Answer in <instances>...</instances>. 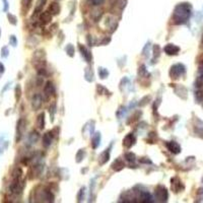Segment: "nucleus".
Wrapping results in <instances>:
<instances>
[{
    "label": "nucleus",
    "mask_w": 203,
    "mask_h": 203,
    "mask_svg": "<svg viewBox=\"0 0 203 203\" xmlns=\"http://www.w3.org/2000/svg\"><path fill=\"white\" fill-rule=\"evenodd\" d=\"M100 141H101V134L99 132L96 133V135H94V137H92V147L94 148H96L99 146V144H100Z\"/></svg>",
    "instance_id": "obj_19"
},
{
    "label": "nucleus",
    "mask_w": 203,
    "mask_h": 203,
    "mask_svg": "<svg viewBox=\"0 0 203 203\" xmlns=\"http://www.w3.org/2000/svg\"><path fill=\"white\" fill-rule=\"evenodd\" d=\"M0 37H1V29H0Z\"/></svg>",
    "instance_id": "obj_40"
},
{
    "label": "nucleus",
    "mask_w": 203,
    "mask_h": 203,
    "mask_svg": "<svg viewBox=\"0 0 203 203\" xmlns=\"http://www.w3.org/2000/svg\"><path fill=\"white\" fill-rule=\"evenodd\" d=\"M150 100V96H144L143 99L140 101V103L138 104L140 107H143V106H145L146 104H147V102H145V101H149Z\"/></svg>",
    "instance_id": "obj_34"
},
{
    "label": "nucleus",
    "mask_w": 203,
    "mask_h": 203,
    "mask_svg": "<svg viewBox=\"0 0 203 203\" xmlns=\"http://www.w3.org/2000/svg\"><path fill=\"white\" fill-rule=\"evenodd\" d=\"M167 147L170 150L171 152L174 154H178V153L181 152V146L179 145V143L176 141H170L167 143Z\"/></svg>",
    "instance_id": "obj_8"
},
{
    "label": "nucleus",
    "mask_w": 203,
    "mask_h": 203,
    "mask_svg": "<svg viewBox=\"0 0 203 203\" xmlns=\"http://www.w3.org/2000/svg\"><path fill=\"white\" fill-rule=\"evenodd\" d=\"M9 44L12 47H16L17 46V39L14 35H11L9 37Z\"/></svg>",
    "instance_id": "obj_29"
},
{
    "label": "nucleus",
    "mask_w": 203,
    "mask_h": 203,
    "mask_svg": "<svg viewBox=\"0 0 203 203\" xmlns=\"http://www.w3.org/2000/svg\"><path fill=\"white\" fill-rule=\"evenodd\" d=\"M26 119L20 118L16 123V132H15V142H19L21 139L22 135L24 133L26 130Z\"/></svg>",
    "instance_id": "obj_4"
},
{
    "label": "nucleus",
    "mask_w": 203,
    "mask_h": 203,
    "mask_svg": "<svg viewBox=\"0 0 203 203\" xmlns=\"http://www.w3.org/2000/svg\"><path fill=\"white\" fill-rule=\"evenodd\" d=\"M112 169L116 172H120L121 170H123L125 168V162L122 161L121 159H117L116 161L112 164Z\"/></svg>",
    "instance_id": "obj_14"
},
{
    "label": "nucleus",
    "mask_w": 203,
    "mask_h": 203,
    "mask_svg": "<svg viewBox=\"0 0 203 203\" xmlns=\"http://www.w3.org/2000/svg\"><path fill=\"white\" fill-rule=\"evenodd\" d=\"M2 1H3V3H4V11H7L8 10V6H9V5H8V1H7V0H2Z\"/></svg>",
    "instance_id": "obj_37"
},
{
    "label": "nucleus",
    "mask_w": 203,
    "mask_h": 203,
    "mask_svg": "<svg viewBox=\"0 0 203 203\" xmlns=\"http://www.w3.org/2000/svg\"><path fill=\"white\" fill-rule=\"evenodd\" d=\"M8 54H9V50H8V48L6 46L2 47L1 49V57L2 58H6L8 56Z\"/></svg>",
    "instance_id": "obj_31"
},
{
    "label": "nucleus",
    "mask_w": 203,
    "mask_h": 203,
    "mask_svg": "<svg viewBox=\"0 0 203 203\" xmlns=\"http://www.w3.org/2000/svg\"><path fill=\"white\" fill-rule=\"evenodd\" d=\"M198 82L201 83L203 80V60L200 62L199 64V68H198Z\"/></svg>",
    "instance_id": "obj_22"
},
{
    "label": "nucleus",
    "mask_w": 203,
    "mask_h": 203,
    "mask_svg": "<svg viewBox=\"0 0 203 203\" xmlns=\"http://www.w3.org/2000/svg\"><path fill=\"white\" fill-rule=\"evenodd\" d=\"M37 126L38 128L41 130H43L45 128V113H41L37 118Z\"/></svg>",
    "instance_id": "obj_17"
},
{
    "label": "nucleus",
    "mask_w": 203,
    "mask_h": 203,
    "mask_svg": "<svg viewBox=\"0 0 203 203\" xmlns=\"http://www.w3.org/2000/svg\"><path fill=\"white\" fill-rule=\"evenodd\" d=\"M50 117H51V121L53 122L54 121V116H55V113H56V103L55 102H53L52 103V105L50 106Z\"/></svg>",
    "instance_id": "obj_24"
},
{
    "label": "nucleus",
    "mask_w": 203,
    "mask_h": 203,
    "mask_svg": "<svg viewBox=\"0 0 203 203\" xmlns=\"http://www.w3.org/2000/svg\"><path fill=\"white\" fill-rule=\"evenodd\" d=\"M78 48H79V51L81 52V55H82L83 58L86 60V62H91L92 60V57H91V54L89 53V51L87 50L84 46H82V45H79Z\"/></svg>",
    "instance_id": "obj_15"
},
{
    "label": "nucleus",
    "mask_w": 203,
    "mask_h": 203,
    "mask_svg": "<svg viewBox=\"0 0 203 203\" xmlns=\"http://www.w3.org/2000/svg\"><path fill=\"white\" fill-rule=\"evenodd\" d=\"M21 86H20L19 84H16V86H15L14 89V96H15V100L16 102H19L20 100V98H21Z\"/></svg>",
    "instance_id": "obj_21"
},
{
    "label": "nucleus",
    "mask_w": 203,
    "mask_h": 203,
    "mask_svg": "<svg viewBox=\"0 0 203 203\" xmlns=\"http://www.w3.org/2000/svg\"><path fill=\"white\" fill-rule=\"evenodd\" d=\"M43 104V98L40 94H34L33 99H31V108H33L34 111H38L41 108Z\"/></svg>",
    "instance_id": "obj_5"
},
{
    "label": "nucleus",
    "mask_w": 203,
    "mask_h": 203,
    "mask_svg": "<svg viewBox=\"0 0 203 203\" xmlns=\"http://www.w3.org/2000/svg\"><path fill=\"white\" fill-rule=\"evenodd\" d=\"M7 19H8V21H9L10 24H12V26H16L17 19H16L15 15L11 14V13H7Z\"/></svg>",
    "instance_id": "obj_23"
},
{
    "label": "nucleus",
    "mask_w": 203,
    "mask_h": 203,
    "mask_svg": "<svg viewBox=\"0 0 203 203\" xmlns=\"http://www.w3.org/2000/svg\"><path fill=\"white\" fill-rule=\"evenodd\" d=\"M125 159H127L128 162H135V159H136V157H135V154L133 152H128L125 154Z\"/></svg>",
    "instance_id": "obj_27"
},
{
    "label": "nucleus",
    "mask_w": 203,
    "mask_h": 203,
    "mask_svg": "<svg viewBox=\"0 0 203 203\" xmlns=\"http://www.w3.org/2000/svg\"><path fill=\"white\" fill-rule=\"evenodd\" d=\"M91 4L94 6H98V5H102V4L105 2V0H91Z\"/></svg>",
    "instance_id": "obj_36"
},
{
    "label": "nucleus",
    "mask_w": 203,
    "mask_h": 203,
    "mask_svg": "<svg viewBox=\"0 0 203 203\" xmlns=\"http://www.w3.org/2000/svg\"><path fill=\"white\" fill-rule=\"evenodd\" d=\"M152 198L149 193L147 192H142L140 195V201L141 202H152Z\"/></svg>",
    "instance_id": "obj_20"
},
{
    "label": "nucleus",
    "mask_w": 203,
    "mask_h": 203,
    "mask_svg": "<svg viewBox=\"0 0 203 203\" xmlns=\"http://www.w3.org/2000/svg\"><path fill=\"white\" fill-rule=\"evenodd\" d=\"M84 190H85L84 188H81V189H80L79 193H78V195H77V201H78V202L82 201L83 197H84Z\"/></svg>",
    "instance_id": "obj_33"
},
{
    "label": "nucleus",
    "mask_w": 203,
    "mask_h": 203,
    "mask_svg": "<svg viewBox=\"0 0 203 203\" xmlns=\"http://www.w3.org/2000/svg\"><path fill=\"white\" fill-rule=\"evenodd\" d=\"M185 74V66L183 64H176L171 67L170 76L172 79H178Z\"/></svg>",
    "instance_id": "obj_3"
},
{
    "label": "nucleus",
    "mask_w": 203,
    "mask_h": 203,
    "mask_svg": "<svg viewBox=\"0 0 203 203\" xmlns=\"http://www.w3.org/2000/svg\"><path fill=\"white\" fill-rule=\"evenodd\" d=\"M65 50H66V53L68 56H70V57H73L74 56V47L72 46L71 44L67 45L66 48H65Z\"/></svg>",
    "instance_id": "obj_25"
},
{
    "label": "nucleus",
    "mask_w": 203,
    "mask_h": 203,
    "mask_svg": "<svg viewBox=\"0 0 203 203\" xmlns=\"http://www.w3.org/2000/svg\"><path fill=\"white\" fill-rule=\"evenodd\" d=\"M83 154H84V149H79V152L76 154V162H80L83 159Z\"/></svg>",
    "instance_id": "obj_30"
},
{
    "label": "nucleus",
    "mask_w": 203,
    "mask_h": 203,
    "mask_svg": "<svg viewBox=\"0 0 203 203\" xmlns=\"http://www.w3.org/2000/svg\"><path fill=\"white\" fill-rule=\"evenodd\" d=\"M202 44H203V40H202Z\"/></svg>",
    "instance_id": "obj_41"
},
{
    "label": "nucleus",
    "mask_w": 203,
    "mask_h": 203,
    "mask_svg": "<svg viewBox=\"0 0 203 203\" xmlns=\"http://www.w3.org/2000/svg\"><path fill=\"white\" fill-rule=\"evenodd\" d=\"M164 53L168 54V55H170V56L177 55V54L180 52V48L174 44H168V45L164 46Z\"/></svg>",
    "instance_id": "obj_6"
},
{
    "label": "nucleus",
    "mask_w": 203,
    "mask_h": 203,
    "mask_svg": "<svg viewBox=\"0 0 203 203\" xmlns=\"http://www.w3.org/2000/svg\"><path fill=\"white\" fill-rule=\"evenodd\" d=\"M159 52H161V48H159V45H155V46L153 47V56H154V58L159 57Z\"/></svg>",
    "instance_id": "obj_32"
},
{
    "label": "nucleus",
    "mask_w": 203,
    "mask_h": 203,
    "mask_svg": "<svg viewBox=\"0 0 203 203\" xmlns=\"http://www.w3.org/2000/svg\"><path fill=\"white\" fill-rule=\"evenodd\" d=\"M38 138H39V134H38V132H36V131H33V132H31V134H30V140L33 142H35L36 143V141L38 140Z\"/></svg>",
    "instance_id": "obj_28"
},
{
    "label": "nucleus",
    "mask_w": 203,
    "mask_h": 203,
    "mask_svg": "<svg viewBox=\"0 0 203 203\" xmlns=\"http://www.w3.org/2000/svg\"><path fill=\"white\" fill-rule=\"evenodd\" d=\"M171 182H172V190L174 191L175 193H178V192H180V191L182 190V189H184L182 187L181 188V186H183L182 185V182L180 181L178 178H173L172 180H171Z\"/></svg>",
    "instance_id": "obj_12"
},
{
    "label": "nucleus",
    "mask_w": 203,
    "mask_h": 203,
    "mask_svg": "<svg viewBox=\"0 0 203 203\" xmlns=\"http://www.w3.org/2000/svg\"><path fill=\"white\" fill-rule=\"evenodd\" d=\"M47 3V0H38L35 4V9H34V15L39 14L40 12H42L43 7L45 6V4Z\"/></svg>",
    "instance_id": "obj_16"
},
{
    "label": "nucleus",
    "mask_w": 203,
    "mask_h": 203,
    "mask_svg": "<svg viewBox=\"0 0 203 203\" xmlns=\"http://www.w3.org/2000/svg\"><path fill=\"white\" fill-rule=\"evenodd\" d=\"M53 137H54L53 131H48V132L45 133V134L43 135V138H42L43 145H44L45 147H49V146L51 145V143H52Z\"/></svg>",
    "instance_id": "obj_9"
},
{
    "label": "nucleus",
    "mask_w": 203,
    "mask_h": 203,
    "mask_svg": "<svg viewBox=\"0 0 203 203\" xmlns=\"http://www.w3.org/2000/svg\"><path fill=\"white\" fill-rule=\"evenodd\" d=\"M48 11L51 13L52 15H58L60 13V5L57 2H51V4L49 5Z\"/></svg>",
    "instance_id": "obj_13"
},
{
    "label": "nucleus",
    "mask_w": 203,
    "mask_h": 203,
    "mask_svg": "<svg viewBox=\"0 0 203 203\" xmlns=\"http://www.w3.org/2000/svg\"><path fill=\"white\" fill-rule=\"evenodd\" d=\"M99 75H100V77L102 79H105L106 77H107L108 75H109V72H108L107 69L105 68H99Z\"/></svg>",
    "instance_id": "obj_26"
},
{
    "label": "nucleus",
    "mask_w": 203,
    "mask_h": 203,
    "mask_svg": "<svg viewBox=\"0 0 203 203\" xmlns=\"http://www.w3.org/2000/svg\"><path fill=\"white\" fill-rule=\"evenodd\" d=\"M145 73H147V72H146V69H145V66H144V65H141V67H139L138 74L140 76H143Z\"/></svg>",
    "instance_id": "obj_35"
},
{
    "label": "nucleus",
    "mask_w": 203,
    "mask_h": 203,
    "mask_svg": "<svg viewBox=\"0 0 203 203\" xmlns=\"http://www.w3.org/2000/svg\"><path fill=\"white\" fill-rule=\"evenodd\" d=\"M135 142H136V138H135V136L132 134V133H130V134L126 135V136L124 137L123 146H125L126 148H130L131 146L134 145Z\"/></svg>",
    "instance_id": "obj_7"
},
{
    "label": "nucleus",
    "mask_w": 203,
    "mask_h": 203,
    "mask_svg": "<svg viewBox=\"0 0 203 203\" xmlns=\"http://www.w3.org/2000/svg\"><path fill=\"white\" fill-rule=\"evenodd\" d=\"M52 17H53V15L47 10V11H44V12L41 13L39 19H40V22L42 24H48L52 21Z\"/></svg>",
    "instance_id": "obj_10"
},
{
    "label": "nucleus",
    "mask_w": 203,
    "mask_h": 203,
    "mask_svg": "<svg viewBox=\"0 0 203 203\" xmlns=\"http://www.w3.org/2000/svg\"><path fill=\"white\" fill-rule=\"evenodd\" d=\"M154 195H155V199L157 202H167L169 198V193L168 190L164 186L162 185H159V186L155 188L154 191Z\"/></svg>",
    "instance_id": "obj_2"
},
{
    "label": "nucleus",
    "mask_w": 203,
    "mask_h": 203,
    "mask_svg": "<svg viewBox=\"0 0 203 203\" xmlns=\"http://www.w3.org/2000/svg\"><path fill=\"white\" fill-rule=\"evenodd\" d=\"M109 157H110V152H109V150L107 149L106 152H104L101 154V157H100V164H105L106 162L109 161Z\"/></svg>",
    "instance_id": "obj_18"
},
{
    "label": "nucleus",
    "mask_w": 203,
    "mask_h": 203,
    "mask_svg": "<svg viewBox=\"0 0 203 203\" xmlns=\"http://www.w3.org/2000/svg\"><path fill=\"white\" fill-rule=\"evenodd\" d=\"M141 162H145V164H152V161L150 159H144V157H142V159H140Z\"/></svg>",
    "instance_id": "obj_39"
},
{
    "label": "nucleus",
    "mask_w": 203,
    "mask_h": 203,
    "mask_svg": "<svg viewBox=\"0 0 203 203\" xmlns=\"http://www.w3.org/2000/svg\"><path fill=\"white\" fill-rule=\"evenodd\" d=\"M4 71H5V67H4L3 63H2V62H0V74L4 73Z\"/></svg>",
    "instance_id": "obj_38"
},
{
    "label": "nucleus",
    "mask_w": 203,
    "mask_h": 203,
    "mask_svg": "<svg viewBox=\"0 0 203 203\" xmlns=\"http://www.w3.org/2000/svg\"><path fill=\"white\" fill-rule=\"evenodd\" d=\"M54 92H55V87H54L53 83H52L51 81H47L46 84H45V86H44L45 96H46L47 98H49V96H51Z\"/></svg>",
    "instance_id": "obj_11"
},
{
    "label": "nucleus",
    "mask_w": 203,
    "mask_h": 203,
    "mask_svg": "<svg viewBox=\"0 0 203 203\" xmlns=\"http://www.w3.org/2000/svg\"><path fill=\"white\" fill-rule=\"evenodd\" d=\"M191 14V6L188 3H180L175 7L173 20L176 24H182L188 20Z\"/></svg>",
    "instance_id": "obj_1"
}]
</instances>
